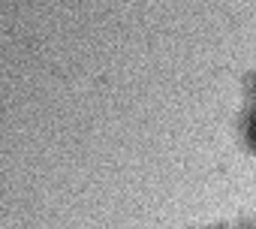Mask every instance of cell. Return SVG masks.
I'll return each mask as SVG.
<instances>
[{"label":"cell","instance_id":"6da1fadb","mask_svg":"<svg viewBox=\"0 0 256 229\" xmlns=\"http://www.w3.org/2000/svg\"><path fill=\"white\" fill-rule=\"evenodd\" d=\"M238 139H241L244 151L256 157V100H250L247 108L241 112V121H238Z\"/></svg>","mask_w":256,"mask_h":229},{"label":"cell","instance_id":"7a4b0ae2","mask_svg":"<svg viewBox=\"0 0 256 229\" xmlns=\"http://www.w3.org/2000/svg\"><path fill=\"white\" fill-rule=\"evenodd\" d=\"M247 94H250V100H256V72L247 78Z\"/></svg>","mask_w":256,"mask_h":229}]
</instances>
